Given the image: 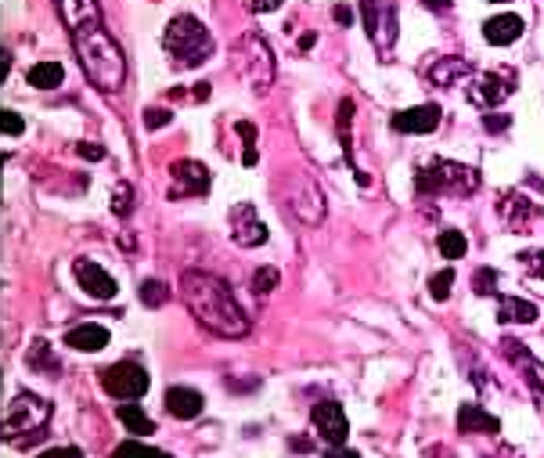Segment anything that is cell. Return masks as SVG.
Listing matches in <instances>:
<instances>
[{"instance_id": "1", "label": "cell", "mask_w": 544, "mask_h": 458, "mask_svg": "<svg viewBox=\"0 0 544 458\" xmlns=\"http://www.w3.org/2000/svg\"><path fill=\"white\" fill-rule=\"evenodd\" d=\"M180 300L192 311V318L220 339H242L249 332V318L231 296L227 282L210 271H185L180 274Z\"/></svg>"}, {"instance_id": "2", "label": "cell", "mask_w": 544, "mask_h": 458, "mask_svg": "<svg viewBox=\"0 0 544 458\" xmlns=\"http://www.w3.org/2000/svg\"><path fill=\"white\" fill-rule=\"evenodd\" d=\"M72 37V47H76V58H79V69L83 76L95 83L98 90H120L123 87V76H127V58H123V47L116 44V37L95 22V26H83Z\"/></svg>"}, {"instance_id": "3", "label": "cell", "mask_w": 544, "mask_h": 458, "mask_svg": "<svg viewBox=\"0 0 544 458\" xmlns=\"http://www.w3.org/2000/svg\"><path fill=\"white\" fill-rule=\"evenodd\" d=\"M162 44H166L173 65H180V69H195V65H202L213 54V33L199 19H192V15H177L166 26Z\"/></svg>"}, {"instance_id": "4", "label": "cell", "mask_w": 544, "mask_h": 458, "mask_svg": "<svg viewBox=\"0 0 544 458\" xmlns=\"http://www.w3.org/2000/svg\"><path fill=\"white\" fill-rule=\"evenodd\" d=\"M415 188L418 196H473L480 188V173L450 159H433L415 173Z\"/></svg>"}, {"instance_id": "5", "label": "cell", "mask_w": 544, "mask_h": 458, "mask_svg": "<svg viewBox=\"0 0 544 458\" xmlns=\"http://www.w3.org/2000/svg\"><path fill=\"white\" fill-rule=\"evenodd\" d=\"M47 419H51V404L44 401V397H37V394H19L12 404H8V412H4V422H0V429H4V437L8 440H19V444H33V440H40L44 433V426H47Z\"/></svg>"}, {"instance_id": "6", "label": "cell", "mask_w": 544, "mask_h": 458, "mask_svg": "<svg viewBox=\"0 0 544 458\" xmlns=\"http://www.w3.org/2000/svg\"><path fill=\"white\" fill-rule=\"evenodd\" d=\"M235 69L256 90V95L275 83V58H270V47H267V40L260 33H245L235 44Z\"/></svg>"}, {"instance_id": "7", "label": "cell", "mask_w": 544, "mask_h": 458, "mask_svg": "<svg viewBox=\"0 0 544 458\" xmlns=\"http://www.w3.org/2000/svg\"><path fill=\"white\" fill-rule=\"evenodd\" d=\"M515 87H519V76L512 69H498V72H473L469 76V87H466V98L480 109H494L501 105L505 98L515 95Z\"/></svg>"}, {"instance_id": "8", "label": "cell", "mask_w": 544, "mask_h": 458, "mask_svg": "<svg viewBox=\"0 0 544 458\" xmlns=\"http://www.w3.org/2000/svg\"><path fill=\"white\" fill-rule=\"evenodd\" d=\"M360 15H365V29H368L372 44L383 54L393 51V44L400 37V19H397L393 0H360Z\"/></svg>"}, {"instance_id": "9", "label": "cell", "mask_w": 544, "mask_h": 458, "mask_svg": "<svg viewBox=\"0 0 544 458\" xmlns=\"http://www.w3.org/2000/svg\"><path fill=\"white\" fill-rule=\"evenodd\" d=\"M102 387L116 401H137L148 390V372L141 369V364H134V361H120V364L102 369Z\"/></svg>"}, {"instance_id": "10", "label": "cell", "mask_w": 544, "mask_h": 458, "mask_svg": "<svg viewBox=\"0 0 544 458\" xmlns=\"http://www.w3.org/2000/svg\"><path fill=\"white\" fill-rule=\"evenodd\" d=\"M498 213H501V221H505V228L508 231H519V235H530L540 221H544V210L533 203V199H526L523 192H501V203H498Z\"/></svg>"}, {"instance_id": "11", "label": "cell", "mask_w": 544, "mask_h": 458, "mask_svg": "<svg viewBox=\"0 0 544 458\" xmlns=\"http://www.w3.org/2000/svg\"><path fill=\"white\" fill-rule=\"evenodd\" d=\"M173 185H169V199H195V196H206L210 192V170L195 159H180L173 162Z\"/></svg>"}, {"instance_id": "12", "label": "cell", "mask_w": 544, "mask_h": 458, "mask_svg": "<svg viewBox=\"0 0 544 458\" xmlns=\"http://www.w3.org/2000/svg\"><path fill=\"white\" fill-rule=\"evenodd\" d=\"M231 238L242 246V249H252V246H263L267 242V228L263 221L256 217V206L252 203H238L231 210Z\"/></svg>"}, {"instance_id": "13", "label": "cell", "mask_w": 544, "mask_h": 458, "mask_svg": "<svg viewBox=\"0 0 544 458\" xmlns=\"http://www.w3.org/2000/svg\"><path fill=\"white\" fill-rule=\"evenodd\" d=\"M72 271H76V282L83 286V293H90L95 300H112L116 296V279H112V274L102 263H95V260H76Z\"/></svg>"}, {"instance_id": "14", "label": "cell", "mask_w": 544, "mask_h": 458, "mask_svg": "<svg viewBox=\"0 0 544 458\" xmlns=\"http://www.w3.org/2000/svg\"><path fill=\"white\" fill-rule=\"evenodd\" d=\"M310 419H314V429H317L332 447L346 444L350 426H346V412H342V404H335V401H321V404H314Z\"/></svg>"}, {"instance_id": "15", "label": "cell", "mask_w": 544, "mask_h": 458, "mask_svg": "<svg viewBox=\"0 0 544 458\" xmlns=\"http://www.w3.org/2000/svg\"><path fill=\"white\" fill-rule=\"evenodd\" d=\"M440 109L436 105H415V109H404V112H397L390 123H393V130L397 134H433L436 127H440Z\"/></svg>"}, {"instance_id": "16", "label": "cell", "mask_w": 544, "mask_h": 458, "mask_svg": "<svg viewBox=\"0 0 544 458\" xmlns=\"http://www.w3.org/2000/svg\"><path fill=\"white\" fill-rule=\"evenodd\" d=\"M58 4V15L65 22L69 33L83 29V26H95L102 22V8H98V0H54Z\"/></svg>"}, {"instance_id": "17", "label": "cell", "mask_w": 544, "mask_h": 458, "mask_svg": "<svg viewBox=\"0 0 544 458\" xmlns=\"http://www.w3.org/2000/svg\"><path fill=\"white\" fill-rule=\"evenodd\" d=\"M206 408V397L192 387H169L166 390V412L173 419H199Z\"/></svg>"}, {"instance_id": "18", "label": "cell", "mask_w": 544, "mask_h": 458, "mask_svg": "<svg viewBox=\"0 0 544 458\" xmlns=\"http://www.w3.org/2000/svg\"><path fill=\"white\" fill-rule=\"evenodd\" d=\"M293 210L300 213L303 224H317L325 217V196H321V188L314 185L310 177L300 180V192L293 196Z\"/></svg>"}, {"instance_id": "19", "label": "cell", "mask_w": 544, "mask_h": 458, "mask_svg": "<svg viewBox=\"0 0 544 458\" xmlns=\"http://www.w3.org/2000/svg\"><path fill=\"white\" fill-rule=\"evenodd\" d=\"M65 346L72 350H83V354H95V350H105L109 346V329L98 325V321H83L76 329L65 332Z\"/></svg>"}, {"instance_id": "20", "label": "cell", "mask_w": 544, "mask_h": 458, "mask_svg": "<svg viewBox=\"0 0 544 458\" xmlns=\"http://www.w3.org/2000/svg\"><path fill=\"white\" fill-rule=\"evenodd\" d=\"M476 69H473V62H466V58H436L433 65H429V83L433 87H455L458 79H466V76H473Z\"/></svg>"}, {"instance_id": "21", "label": "cell", "mask_w": 544, "mask_h": 458, "mask_svg": "<svg viewBox=\"0 0 544 458\" xmlns=\"http://www.w3.org/2000/svg\"><path fill=\"white\" fill-rule=\"evenodd\" d=\"M523 29H526V22H523L519 15H498V19H490V22L483 26V37H487V44H494V47H508V44H515V40L523 37Z\"/></svg>"}, {"instance_id": "22", "label": "cell", "mask_w": 544, "mask_h": 458, "mask_svg": "<svg viewBox=\"0 0 544 458\" xmlns=\"http://www.w3.org/2000/svg\"><path fill=\"white\" fill-rule=\"evenodd\" d=\"M540 318V311L530 300L519 296H498V321L501 325H533Z\"/></svg>"}, {"instance_id": "23", "label": "cell", "mask_w": 544, "mask_h": 458, "mask_svg": "<svg viewBox=\"0 0 544 458\" xmlns=\"http://www.w3.org/2000/svg\"><path fill=\"white\" fill-rule=\"evenodd\" d=\"M458 429H462V433H487V437H494V433H501V422H498L490 412H483L480 404H462V412H458Z\"/></svg>"}, {"instance_id": "24", "label": "cell", "mask_w": 544, "mask_h": 458, "mask_svg": "<svg viewBox=\"0 0 544 458\" xmlns=\"http://www.w3.org/2000/svg\"><path fill=\"white\" fill-rule=\"evenodd\" d=\"M116 415H120V422L127 426V433H144V437H148V433H155V422H152V419H148V415H144L137 404H120V408H116Z\"/></svg>"}, {"instance_id": "25", "label": "cell", "mask_w": 544, "mask_h": 458, "mask_svg": "<svg viewBox=\"0 0 544 458\" xmlns=\"http://www.w3.org/2000/svg\"><path fill=\"white\" fill-rule=\"evenodd\" d=\"M62 65L58 62H40V65H33L29 69V83L33 87H40V90H51V87H58L62 83Z\"/></svg>"}, {"instance_id": "26", "label": "cell", "mask_w": 544, "mask_h": 458, "mask_svg": "<svg viewBox=\"0 0 544 458\" xmlns=\"http://www.w3.org/2000/svg\"><path fill=\"white\" fill-rule=\"evenodd\" d=\"M436 246H440L443 260H462V256H466V249H469V242H466V235H462V231H440Z\"/></svg>"}, {"instance_id": "27", "label": "cell", "mask_w": 544, "mask_h": 458, "mask_svg": "<svg viewBox=\"0 0 544 458\" xmlns=\"http://www.w3.org/2000/svg\"><path fill=\"white\" fill-rule=\"evenodd\" d=\"M26 361H29V369H33V372H58V361L51 357V346H47L44 339H37V343L29 346Z\"/></svg>"}, {"instance_id": "28", "label": "cell", "mask_w": 544, "mask_h": 458, "mask_svg": "<svg viewBox=\"0 0 544 458\" xmlns=\"http://www.w3.org/2000/svg\"><path fill=\"white\" fill-rule=\"evenodd\" d=\"M112 458H169V454L159 451V447H148V444H141V440H127V444H120V447L112 451Z\"/></svg>"}, {"instance_id": "29", "label": "cell", "mask_w": 544, "mask_h": 458, "mask_svg": "<svg viewBox=\"0 0 544 458\" xmlns=\"http://www.w3.org/2000/svg\"><path fill=\"white\" fill-rule=\"evenodd\" d=\"M166 300H169L166 282H159V279H144V282H141V304H144V307H162Z\"/></svg>"}, {"instance_id": "30", "label": "cell", "mask_w": 544, "mask_h": 458, "mask_svg": "<svg viewBox=\"0 0 544 458\" xmlns=\"http://www.w3.org/2000/svg\"><path fill=\"white\" fill-rule=\"evenodd\" d=\"M278 282H282V274H278L275 267H260V271L252 274V293H256V296H267V293L278 289Z\"/></svg>"}, {"instance_id": "31", "label": "cell", "mask_w": 544, "mask_h": 458, "mask_svg": "<svg viewBox=\"0 0 544 458\" xmlns=\"http://www.w3.org/2000/svg\"><path fill=\"white\" fill-rule=\"evenodd\" d=\"M450 286H455V271H450V267H447V271H436L433 279H429V296L443 304V300L450 296Z\"/></svg>"}, {"instance_id": "32", "label": "cell", "mask_w": 544, "mask_h": 458, "mask_svg": "<svg viewBox=\"0 0 544 458\" xmlns=\"http://www.w3.org/2000/svg\"><path fill=\"white\" fill-rule=\"evenodd\" d=\"M494 286H498V271H490V267H480V271L473 274V289H476L480 296H490V293H498Z\"/></svg>"}, {"instance_id": "33", "label": "cell", "mask_w": 544, "mask_h": 458, "mask_svg": "<svg viewBox=\"0 0 544 458\" xmlns=\"http://www.w3.org/2000/svg\"><path fill=\"white\" fill-rule=\"evenodd\" d=\"M130 206H134V192H130L127 180H120L116 192H112V210H116L120 217H127V213H130Z\"/></svg>"}, {"instance_id": "34", "label": "cell", "mask_w": 544, "mask_h": 458, "mask_svg": "<svg viewBox=\"0 0 544 458\" xmlns=\"http://www.w3.org/2000/svg\"><path fill=\"white\" fill-rule=\"evenodd\" d=\"M523 271L533 274V279H544V249H526L523 256Z\"/></svg>"}, {"instance_id": "35", "label": "cell", "mask_w": 544, "mask_h": 458, "mask_svg": "<svg viewBox=\"0 0 544 458\" xmlns=\"http://www.w3.org/2000/svg\"><path fill=\"white\" fill-rule=\"evenodd\" d=\"M0 130H4L8 137H19V134L26 130V123H22V116H19V112L4 109V112H0Z\"/></svg>"}, {"instance_id": "36", "label": "cell", "mask_w": 544, "mask_h": 458, "mask_svg": "<svg viewBox=\"0 0 544 458\" xmlns=\"http://www.w3.org/2000/svg\"><path fill=\"white\" fill-rule=\"evenodd\" d=\"M166 123H173V112H169V109H148V112H144V127H148V130H162Z\"/></svg>"}, {"instance_id": "37", "label": "cell", "mask_w": 544, "mask_h": 458, "mask_svg": "<svg viewBox=\"0 0 544 458\" xmlns=\"http://www.w3.org/2000/svg\"><path fill=\"white\" fill-rule=\"evenodd\" d=\"M238 134L245 137V166H252L256 162V130H252V123H238Z\"/></svg>"}, {"instance_id": "38", "label": "cell", "mask_w": 544, "mask_h": 458, "mask_svg": "<svg viewBox=\"0 0 544 458\" xmlns=\"http://www.w3.org/2000/svg\"><path fill=\"white\" fill-rule=\"evenodd\" d=\"M483 127H487L490 134H501V130H508V127H512V116H505V112H494V116H483Z\"/></svg>"}, {"instance_id": "39", "label": "cell", "mask_w": 544, "mask_h": 458, "mask_svg": "<svg viewBox=\"0 0 544 458\" xmlns=\"http://www.w3.org/2000/svg\"><path fill=\"white\" fill-rule=\"evenodd\" d=\"M40 458H83V451H79V447H51V451H44Z\"/></svg>"}, {"instance_id": "40", "label": "cell", "mask_w": 544, "mask_h": 458, "mask_svg": "<svg viewBox=\"0 0 544 458\" xmlns=\"http://www.w3.org/2000/svg\"><path fill=\"white\" fill-rule=\"evenodd\" d=\"M76 152H79L83 159H90V162H98V159H105V148H102V145H79Z\"/></svg>"}, {"instance_id": "41", "label": "cell", "mask_w": 544, "mask_h": 458, "mask_svg": "<svg viewBox=\"0 0 544 458\" xmlns=\"http://www.w3.org/2000/svg\"><path fill=\"white\" fill-rule=\"evenodd\" d=\"M249 8H252V12H278L282 0H249Z\"/></svg>"}, {"instance_id": "42", "label": "cell", "mask_w": 544, "mask_h": 458, "mask_svg": "<svg viewBox=\"0 0 544 458\" xmlns=\"http://www.w3.org/2000/svg\"><path fill=\"white\" fill-rule=\"evenodd\" d=\"M325 458H360V454H357V451H350V447H342V444H339V447H328V451H325Z\"/></svg>"}, {"instance_id": "43", "label": "cell", "mask_w": 544, "mask_h": 458, "mask_svg": "<svg viewBox=\"0 0 544 458\" xmlns=\"http://www.w3.org/2000/svg\"><path fill=\"white\" fill-rule=\"evenodd\" d=\"M332 15H335V22H339V26H350V22H353V12H350V8H335Z\"/></svg>"}, {"instance_id": "44", "label": "cell", "mask_w": 544, "mask_h": 458, "mask_svg": "<svg viewBox=\"0 0 544 458\" xmlns=\"http://www.w3.org/2000/svg\"><path fill=\"white\" fill-rule=\"evenodd\" d=\"M429 8H436V12H450V0H425Z\"/></svg>"}, {"instance_id": "45", "label": "cell", "mask_w": 544, "mask_h": 458, "mask_svg": "<svg viewBox=\"0 0 544 458\" xmlns=\"http://www.w3.org/2000/svg\"><path fill=\"white\" fill-rule=\"evenodd\" d=\"M195 98H202V102L210 98V83H199V87H195Z\"/></svg>"}, {"instance_id": "46", "label": "cell", "mask_w": 544, "mask_h": 458, "mask_svg": "<svg viewBox=\"0 0 544 458\" xmlns=\"http://www.w3.org/2000/svg\"><path fill=\"white\" fill-rule=\"evenodd\" d=\"M300 47L307 51V47H314V33H307V37H300Z\"/></svg>"}, {"instance_id": "47", "label": "cell", "mask_w": 544, "mask_h": 458, "mask_svg": "<svg viewBox=\"0 0 544 458\" xmlns=\"http://www.w3.org/2000/svg\"><path fill=\"white\" fill-rule=\"evenodd\" d=\"M494 4H508V0H494Z\"/></svg>"}]
</instances>
